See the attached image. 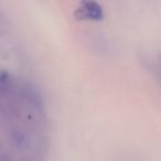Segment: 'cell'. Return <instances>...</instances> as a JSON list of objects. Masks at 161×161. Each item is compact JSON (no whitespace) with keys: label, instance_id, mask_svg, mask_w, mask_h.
<instances>
[{"label":"cell","instance_id":"6da1fadb","mask_svg":"<svg viewBox=\"0 0 161 161\" xmlns=\"http://www.w3.org/2000/svg\"><path fill=\"white\" fill-rule=\"evenodd\" d=\"M78 12H80V19L99 20L103 18V10L96 3H83V7L78 9Z\"/></svg>","mask_w":161,"mask_h":161}]
</instances>
